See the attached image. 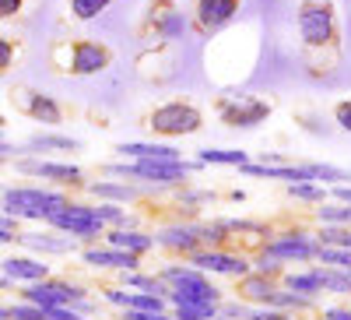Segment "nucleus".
I'll return each mask as SVG.
<instances>
[{"instance_id": "1a4fd4ad", "label": "nucleus", "mask_w": 351, "mask_h": 320, "mask_svg": "<svg viewBox=\"0 0 351 320\" xmlns=\"http://www.w3.org/2000/svg\"><path fill=\"white\" fill-rule=\"evenodd\" d=\"M183 32H186V18L172 0H155L141 25V36L148 43H176Z\"/></svg>"}, {"instance_id": "9b49d317", "label": "nucleus", "mask_w": 351, "mask_h": 320, "mask_svg": "<svg viewBox=\"0 0 351 320\" xmlns=\"http://www.w3.org/2000/svg\"><path fill=\"white\" fill-rule=\"evenodd\" d=\"M186 264H193L204 275H228V278H243L250 271V260L225 247H200L186 257Z\"/></svg>"}, {"instance_id": "473e14b6", "label": "nucleus", "mask_w": 351, "mask_h": 320, "mask_svg": "<svg viewBox=\"0 0 351 320\" xmlns=\"http://www.w3.org/2000/svg\"><path fill=\"white\" fill-rule=\"evenodd\" d=\"M88 190H92L95 197H106V201H116V205H120V201H130L134 197V187H120V183H88Z\"/></svg>"}, {"instance_id": "ddd939ff", "label": "nucleus", "mask_w": 351, "mask_h": 320, "mask_svg": "<svg viewBox=\"0 0 351 320\" xmlns=\"http://www.w3.org/2000/svg\"><path fill=\"white\" fill-rule=\"evenodd\" d=\"M11 102L18 106V113H25L28 120H36V124H46V127L64 124V106L56 102L53 95H46V92L14 89V92H11Z\"/></svg>"}, {"instance_id": "c85d7f7f", "label": "nucleus", "mask_w": 351, "mask_h": 320, "mask_svg": "<svg viewBox=\"0 0 351 320\" xmlns=\"http://www.w3.org/2000/svg\"><path fill=\"white\" fill-rule=\"evenodd\" d=\"M95 215L102 218L106 229H120V225H130L134 218L127 215L123 205H116V201H102V205H95Z\"/></svg>"}, {"instance_id": "2f4dec72", "label": "nucleus", "mask_w": 351, "mask_h": 320, "mask_svg": "<svg viewBox=\"0 0 351 320\" xmlns=\"http://www.w3.org/2000/svg\"><path fill=\"white\" fill-rule=\"evenodd\" d=\"M316 260H319V264L351 271V250H344V247H319V250H316Z\"/></svg>"}, {"instance_id": "f3484780", "label": "nucleus", "mask_w": 351, "mask_h": 320, "mask_svg": "<svg viewBox=\"0 0 351 320\" xmlns=\"http://www.w3.org/2000/svg\"><path fill=\"white\" fill-rule=\"evenodd\" d=\"M81 260L88 268H112V271H137V264H141L137 253H127L120 247H88L81 253Z\"/></svg>"}, {"instance_id": "72a5a7b5", "label": "nucleus", "mask_w": 351, "mask_h": 320, "mask_svg": "<svg viewBox=\"0 0 351 320\" xmlns=\"http://www.w3.org/2000/svg\"><path fill=\"white\" fill-rule=\"evenodd\" d=\"M18 56H21V46H18V39H11V36H4V32H0V74H8V71L18 64Z\"/></svg>"}, {"instance_id": "58836bf2", "label": "nucleus", "mask_w": 351, "mask_h": 320, "mask_svg": "<svg viewBox=\"0 0 351 320\" xmlns=\"http://www.w3.org/2000/svg\"><path fill=\"white\" fill-rule=\"evenodd\" d=\"M28 0H0V21H14L25 11Z\"/></svg>"}, {"instance_id": "7c9ffc66", "label": "nucleus", "mask_w": 351, "mask_h": 320, "mask_svg": "<svg viewBox=\"0 0 351 320\" xmlns=\"http://www.w3.org/2000/svg\"><path fill=\"white\" fill-rule=\"evenodd\" d=\"M67 4H71V14H74L77 21H95V18L112 4V0H67Z\"/></svg>"}, {"instance_id": "423d86ee", "label": "nucleus", "mask_w": 351, "mask_h": 320, "mask_svg": "<svg viewBox=\"0 0 351 320\" xmlns=\"http://www.w3.org/2000/svg\"><path fill=\"white\" fill-rule=\"evenodd\" d=\"M148 127L158 137H190L204 127V113L186 99H172V102H162L148 113Z\"/></svg>"}, {"instance_id": "c756f323", "label": "nucleus", "mask_w": 351, "mask_h": 320, "mask_svg": "<svg viewBox=\"0 0 351 320\" xmlns=\"http://www.w3.org/2000/svg\"><path fill=\"white\" fill-rule=\"evenodd\" d=\"M319 247H344L351 250V225H324L319 229V236H316Z\"/></svg>"}, {"instance_id": "a878e982", "label": "nucleus", "mask_w": 351, "mask_h": 320, "mask_svg": "<svg viewBox=\"0 0 351 320\" xmlns=\"http://www.w3.org/2000/svg\"><path fill=\"white\" fill-rule=\"evenodd\" d=\"M123 288H134V293H155V296L169 293V285L158 275H141V271H123Z\"/></svg>"}, {"instance_id": "de8ad7c7", "label": "nucleus", "mask_w": 351, "mask_h": 320, "mask_svg": "<svg viewBox=\"0 0 351 320\" xmlns=\"http://www.w3.org/2000/svg\"><path fill=\"white\" fill-rule=\"evenodd\" d=\"M4 124H8V120H4V113H0V127H4Z\"/></svg>"}, {"instance_id": "09e8293b", "label": "nucleus", "mask_w": 351, "mask_h": 320, "mask_svg": "<svg viewBox=\"0 0 351 320\" xmlns=\"http://www.w3.org/2000/svg\"><path fill=\"white\" fill-rule=\"evenodd\" d=\"M4 159H8V155H0V165H4Z\"/></svg>"}, {"instance_id": "dca6fc26", "label": "nucleus", "mask_w": 351, "mask_h": 320, "mask_svg": "<svg viewBox=\"0 0 351 320\" xmlns=\"http://www.w3.org/2000/svg\"><path fill=\"white\" fill-rule=\"evenodd\" d=\"M0 271H4L14 285H32V282L53 275V268L36 253H11L8 260H0Z\"/></svg>"}, {"instance_id": "b1692460", "label": "nucleus", "mask_w": 351, "mask_h": 320, "mask_svg": "<svg viewBox=\"0 0 351 320\" xmlns=\"http://www.w3.org/2000/svg\"><path fill=\"white\" fill-rule=\"evenodd\" d=\"M197 162L200 165H236L239 169V165L250 162V155L243 148H200Z\"/></svg>"}, {"instance_id": "f03ea898", "label": "nucleus", "mask_w": 351, "mask_h": 320, "mask_svg": "<svg viewBox=\"0 0 351 320\" xmlns=\"http://www.w3.org/2000/svg\"><path fill=\"white\" fill-rule=\"evenodd\" d=\"M64 190L53 187H4L0 190V212H8L18 222H49V215H56L67 205Z\"/></svg>"}, {"instance_id": "4be33fe9", "label": "nucleus", "mask_w": 351, "mask_h": 320, "mask_svg": "<svg viewBox=\"0 0 351 320\" xmlns=\"http://www.w3.org/2000/svg\"><path fill=\"white\" fill-rule=\"evenodd\" d=\"M116 155L120 159H169V162H176V159H183V152L180 148H172V144H152V141H123V144H116Z\"/></svg>"}, {"instance_id": "0eeeda50", "label": "nucleus", "mask_w": 351, "mask_h": 320, "mask_svg": "<svg viewBox=\"0 0 351 320\" xmlns=\"http://www.w3.org/2000/svg\"><path fill=\"white\" fill-rule=\"evenodd\" d=\"M46 225H53V229H60L64 236H71V240H81V243H95L102 232H106V225H102V218L95 215V205H81V201H67V205L56 212V215H49V222Z\"/></svg>"}, {"instance_id": "9d476101", "label": "nucleus", "mask_w": 351, "mask_h": 320, "mask_svg": "<svg viewBox=\"0 0 351 320\" xmlns=\"http://www.w3.org/2000/svg\"><path fill=\"white\" fill-rule=\"evenodd\" d=\"M88 293L81 285H74V282H67V278H39V282H32V285H25V293H21V299L25 303H36V306H74V303H81Z\"/></svg>"}, {"instance_id": "2eb2a0df", "label": "nucleus", "mask_w": 351, "mask_h": 320, "mask_svg": "<svg viewBox=\"0 0 351 320\" xmlns=\"http://www.w3.org/2000/svg\"><path fill=\"white\" fill-rule=\"evenodd\" d=\"M243 0H193V28L200 36H215L239 14Z\"/></svg>"}, {"instance_id": "f704fd0d", "label": "nucleus", "mask_w": 351, "mask_h": 320, "mask_svg": "<svg viewBox=\"0 0 351 320\" xmlns=\"http://www.w3.org/2000/svg\"><path fill=\"white\" fill-rule=\"evenodd\" d=\"M8 320H46V313H43V306H36V303H11L8 306Z\"/></svg>"}, {"instance_id": "20e7f679", "label": "nucleus", "mask_w": 351, "mask_h": 320, "mask_svg": "<svg viewBox=\"0 0 351 320\" xmlns=\"http://www.w3.org/2000/svg\"><path fill=\"white\" fill-rule=\"evenodd\" d=\"M200 162H186V159H123L116 165H106V172L112 176H123V180H141V183H152V187H180L186 183V176L197 169Z\"/></svg>"}, {"instance_id": "37998d69", "label": "nucleus", "mask_w": 351, "mask_h": 320, "mask_svg": "<svg viewBox=\"0 0 351 320\" xmlns=\"http://www.w3.org/2000/svg\"><path fill=\"white\" fill-rule=\"evenodd\" d=\"M324 320H351V310H344V306H330V310H324Z\"/></svg>"}, {"instance_id": "aec40b11", "label": "nucleus", "mask_w": 351, "mask_h": 320, "mask_svg": "<svg viewBox=\"0 0 351 320\" xmlns=\"http://www.w3.org/2000/svg\"><path fill=\"white\" fill-rule=\"evenodd\" d=\"M102 236H106V243H109V247H120V250L137 253V257H144L148 250H155V236H148V232H141V229H134V225L106 229Z\"/></svg>"}, {"instance_id": "4c0bfd02", "label": "nucleus", "mask_w": 351, "mask_h": 320, "mask_svg": "<svg viewBox=\"0 0 351 320\" xmlns=\"http://www.w3.org/2000/svg\"><path fill=\"white\" fill-rule=\"evenodd\" d=\"M334 124H337L341 130H348V134H351V99H344V102H337V106H334Z\"/></svg>"}, {"instance_id": "5701e85b", "label": "nucleus", "mask_w": 351, "mask_h": 320, "mask_svg": "<svg viewBox=\"0 0 351 320\" xmlns=\"http://www.w3.org/2000/svg\"><path fill=\"white\" fill-rule=\"evenodd\" d=\"M25 148H28V152H77L81 141H74V137H67V134H49V130H43V134L28 137Z\"/></svg>"}, {"instance_id": "8fccbe9b", "label": "nucleus", "mask_w": 351, "mask_h": 320, "mask_svg": "<svg viewBox=\"0 0 351 320\" xmlns=\"http://www.w3.org/2000/svg\"><path fill=\"white\" fill-rule=\"evenodd\" d=\"M348 180H351V172H348Z\"/></svg>"}, {"instance_id": "a211bd4d", "label": "nucleus", "mask_w": 351, "mask_h": 320, "mask_svg": "<svg viewBox=\"0 0 351 320\" xmlns=\"http://www.w3.org/2000/svg\"><path fill=\"white\" fill-rule=\"evenodd\" d=\"M18 243L32 253H74V240L53 225L43 232H18Z\"/></svg>"}, {"instance_id": "cd10ccee", "label": "nucleus", "mask_w": 351, "mask_h": 320, "mask_svg": "<svg viewBox=\"0 0 351 320\" xmlns=\"http://www.w3.org/2000/svg\"><path fill=\"white\" fill-rule=\"evenodd\" d=\"M319 278H324V293H334V296H351V271L344 268H319Z\"/></svg>"}, {"instance_id": "39448f33", "label": "nucleus", "mask_w": 351, "mask_h": 320, "mask_svg": "<svg viewBox=\"0 0 351 320\" xmlns=\"http://www.w3.org/2000/svg\"><path fill=\"white\" fill-rule=\"evenodd\" d=\"M299 36L306 49H327L337 43V11L330 0H302Z\"/></svg>"}, {"instance_id": "ea45409f", "label": "nucleus", "mask_w": 351, "mask_h": 320, "mask_svg": "<svg viewBox=\"0 0 351 320\" xmlns=\"http://www.w3.org/2000/svg\"><path fill=\"white\" fill-rule=\"evenodd\" d=\"M256 271L267 275V278H278V275H281V260H274V257H267V253H260V257H256Z\"/></svg>"}, {"instance_id": "bb28decb", "label": "nucleus", "mask_w": 351, "mask_h": 320, "mask_svg": "<svg viewBox=\"0 0 351 320\" xmlns=\"http://www.w3.org/2000/svg\"><path fill=\"white\" fill-rule=\"evenodd\" d=\"M288 194L302 201V205H324V201L330 197L324 183H313V180H299V183H288Z\"/></svg>"}, {"instance_id": "a19ab883", "label": "nucleus", "mask_w": 351, "mask_h": 320, "mask_svg": "<svg viewBox=\"0 0 351 320\" xmlns=\"http://www.w3.org/2000/svg\"><path fill=\"white\" fill-rule=\"evenodd\" d=\"M102 299L112 303V306H120V310H127V303H130V288H102Z\"/></svg>"}, {"instance_id": "412c9836", "label": "nucleus", "mask_w": 351, "mask_h": 320, "mask_svg": "<svg viewBox=\"0 0 351 320\" xmlns=\"http://www.w3.org/2000/svg\"><path fill=\"white\" fill-rule=\"evenodd\" d=\"M155 243L165 247V250H172V253H186V257L193 250H200L197 225H169V229H162L158 236H155Z\"/></svg>"}, {"instance_id": "f257e3e1", "label": "nucleus", "mask_w": 351, "mask_h": 320, "mask_svg": "<svg viewBox=\"0 0 351 320\" xmlns=\"http://www.w3.org/2000/svg\"><path fill=\"white\" fill-rule=\"evenodd\" d=\"M158 278L169 285V306L176 310L172 317H193V320H211L221 306V288L197 271L193 264H165Z\"/></svg>"}, {"instance_id": "f8f14e48", "label": "nucleus", "mask_w": 351, "mask_h": 320, "mask_svg": "<svg viewBox=\"0 0 351 320\" xmlns=\"http://www.w3.org/2000/svg\"><path fill=\"white\" fill-rule=\"evenodd\" d=\"M316 250H319V243L309 236V232L295 229V232H281V236L267 240V247H263L260 253L281 260V264H291V260H295V264H306V260H316Z\"/></svg>"}, {"instance_id": "393cba45", "label": "nucleus", "mask_w": 351, "mask_h": 320, "mask_svg": "<svg viewBox=\"0 0 351 320\" xmlns=\"http://www.w3.org/2000/svg\"><path fill=\"white\" fill-rule=\"evenodd\" d=\"M285 288H291V293H302V296H313V299H316L319 293H324V278H319V268L285 275Z\"/></svg>"}, {"instance_id": "4468645a", "label": "nucleus", "mask_w": 351, "mask_h": 320, "mask_svg": "<svg viewBox=\"0 0 351 320\" xmlns=\"http://www.w3.org/2000/svg\"><path fill=\"white\" fill-rule=\"evenodd\" d=\"M18 172L36 176L43 183H56V187H84V172L71 162H49V159H21L14 162Z\"/></svg>"}, {"instance_id": "49530a36", "label": "nucleus", "mask_w": 351, "mask_h": 320, "mask_svg": "<svg viewBox=\"0 0 351 320\" xmlns=\"http://www.w3.org/2000/svg\"><path fill=\"white\" fill-rule=\"evenodd\" d=\"M172 320H193V317H172Z\"/></svg>"}, {"instance_id": "79ce46f5", "label": "nucleus", "mask_w": 351, "mask_h": 320, "mask_svg": "<svg viewBox=\"0 0 351 320\" xmlns=\"http://www.w3.org/2000/svg\"><path fill=\"white\" fill-rule=\"evenodd\" d=\"M123 320H172L169 313H152V310H123Z\"/></svg>"}, {"instance_id": "c03bdc74", "label": "nucleus", "mask_w": 351, "mask_h": 320, "mask_svg": "<svg viewBox=\"0 0 351 320\" xmlns=\"http://www.w3.org/2000/svg\"><path fill=\"white\" fill-rule=\"evenodd\" d=\"M14 148H11V144H8V137H4V127H0V155H11Z\"/></svg>"}, {"instance_id": "c9c22d12", "label": "nucleus", "mask_w": 351, "mask_h": 320, "mask_svg": "<svg viewBox=\"0 0 351 320\" xmlns=\"http://www.w3.org/2000/svg\"><path fill=\"white\" fill-rule=\"evenodd\" d=\"M246 317L250 320H295L288 310H278V306H253Z\"/></svg>"}, {"instance_id": "7ed1b4c3", "label": "nucleus", "mask_w": 351, "mask_h": 320, "mask_svg": "<svg viewBox=\"0 0 351 320\" xmlns=\"http://www.w3.org/2000/svg\"><path fill=\"white\" fill-rule=\"evenodd\" d=\"M112 64V49L99 39H60L53 46V67L60 74L92 78Z\"/></svg>"}, {"instance_id": "6e6552de", "label": "nucleus", "mask_w": 351, "mask_h": 320, "mask_svg": "<svg viewBox=\"0 0 351 320\" xmlns=\"http://www.w3.org/2000/svg\"><path fill=\"white\" fill-rule=\"evenodd\" d=\"M215 109H218V120L236 130H253L274 113L271 102H263L256 95H218Z\"/></svg>"}, {"instance_id": "e433bc0d", "label": "nucleus", "mask_w": 351, "mask_h": 320, "mask_svg": "<svg viewBox=\"0 0 351 320\" xmlns=\"http://www.w3.org/2000/svg\"><path fill=\"white\" fill-rule=\"evenodd\" d=\"M18 218H11L8 212H0V243H18Z\"/></svg>"}, {"instance_id": "6ab92c4d", "label": "nucleus", "mask_w": 351, "mask_h": 320, "mask_svg": "<svg viewBox=\"0 0 351 320\" xmlns=\"http://www.w3.org/2000/svg\"><path fill=\"white\" fill-rule=\"evenodd\" d=\"M236 293H239L243 303L271 306V303H274V293H278V285H274V278L260 275V271H246V275L239 278V285H236Z\"/></svg>"}, {"instance_id": "a18cd8bd", "label": "nucleus", "mask_w": 351, "mask_h": 320, "mask_svg": "<svg viewBox=\"0 0 351 320\" xmlns=\"http://www.w3.org/2000/svg\"><path fill=\"white\" fill-rule=\"evenodd\" d=\"M211 320H232V317H225V313H215V317H211Z\"/></svg>"}]
</instances>
